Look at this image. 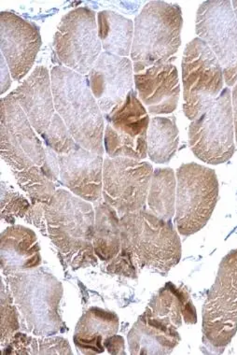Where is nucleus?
<instances>
[{
	"instance_id": "nucleus-5",
	"label": "nucleus",
	"mask_w": 237,
	"mask_h": 355,
	"mask_svg": "<svg viewBox=\"0 0 237 355\" xmlns=\"http://www.w3.org/2000/svg\"><path fill=\"white\" fill-rule=\"evenodd\" d=\"M131 58L134 73L171 60L182 44V9L177 4L150 1L134 19Z\"/></svg>"
},
{
	"instance_id": "nucleus-10",
	"label": "nucleus",
	"mask_w": 237,
	"mask_h": 355,
	"mask_svg": "<svg viewBox=\"0 0 237 355\" xmlns=\"http://www.w3.org/2000/svg\"><path fill=\"white\" fill-rule=\"evenodd\" d=\"M188 144L195 157L209 165H220L233 157L236 145L230 89L223 88L214 104L191 123Z\"/></svg>"
},
{
	"instance_id": "nucleus-34",
	"label": "nucleus",
	"mask_w": 237,
	"mask_h": 355,
	"mask_svg": "<svg viewBox=\"0 0 237 355\" xmlns=\"http://www.w3.org/2000/svg\"><path fill=\"white\" fill-rule=\"evenodd\" d=\"M105 348L110 354H125V340L121 336H112L105 341Z\"/></svg>"
},
{
	"instance_id": "nucleus-22",
	"label": "nucleus",
	"mask_w": 237,
	"mask_h": 355,
	"mask_svg": "<svg viewBox=\"0 0 237 355\" xmlns=\"http://www.w3.org/2000/svg\"><path fill=\"white\" fill-rule=\"evenodd\" d=\"M119 317L112 311L93 306L80 317L73 340L80 354H99L105 351L107 338L117 334Z\"/></svg>"
},
{
	"instance_id": "nucleus-30",
	"label": "nucleus",
	"mask_w": 237,
	"mask_h": 355,
	"mask_svg": "<svg viewBox=\"0 0 237 355\" xmlns=\"http://www.w3.org/2000/svg\"><path fill=\"white\" fill-rule=\"evenodd\" d=\"M40 137L44 141L45 146L50 148L58 155H67L77 145L66 123L58 112L53 117L49 128Z\"/></svg>"
},
{
	"instance_id": "nucleus-20",
	"label": "nucleus",
	"mask_w": 237,
	"mask_h": 355,
	"mask_svg": "<svg viewBox=\"0 0 237 355\" xmlns=\"http://www.w3.org/2000/svg\"><path fill=\"white\" fill-rule=\"evenodd\" d=\"M142 318L163 329L177 331L182 322L195 324L198 314L188 292L168 282L150 300Z\"/></svg>"
},
{
	"instance_id": "nucleus-19",
	"label": "nucleus",
	"mask_w": 237,
	"mask_h": 355,
	"mask_svg": "<svg viewBox=\"0 0 237 355\" xmlns=\"http://www.w3.org/2000/svg\"><path fill=\"white\" fill-rule=\"evenodd\" d=\"M40 136L51 125L56 114L52 80L47 68L36 67L30 75L12 92Z\"/></svg>"
},
{
	"instance_id": "nucleus-12",
	"label": "nucleus",
	"mask_w": 237,
	"mask_h": 355,
	"mask_svg": "<svg viewBox=\"0 0 237 355\" xmlns=\"http://www.w3.org/2000/svg\"><path fill=\"white\" fill-rule=\"evenodd\" d=\"M150 164L126 157H107L103 166V199L119 216L146 208L153 174Z\"/></svg>"
},
{
	"instance_id": "nucleus-6",
	"label": "nucleus",
	"mask_w": 237,
	"mask_h": 355,
	"mask_svg": "<svg viewBox=\"0 0 237 355\" xmlns=\"http://www.w3.org/2000/svg\"><path fill=\"white\" fill-rule=\"evenodd\" d=\"M219 198L216 172L196 163L183 164L177 171L175 223L182 236L198 233L209 222Z\"/></svg>"
},
{
	"instance_id": "nucleus-3",
	"label": "nucleus",
	"mask_w": 237,
	"mask_h": 355,
	"mask_svg": "<svg viewBox=\"0 0 237 355\" xmlns=\"http://www.w3.org/2000/svg\"><path fill=\"white\" fill-rule=\"evenodd\" d=\"M4 277L17 306L21 329L36 337L63 332V285L56 277L42 268Z\"/></svg>"
},
{
	"instance_id": "nucleus-7",
	"label": "nucleus",
	"mask_w": 237,
	"mask_h": 355,
	"mask_svg": "<svg viewBox=\"0 0 237 355\" xmlns=\"http://www.w3.org/2000/svg\"><path fill=\"white\" fill-rule=\"evenodd\" d=\"M182 68L183 112L193 122L204 114L222 92L223 69L216 55L200 37L188 43Z\"/></svg>"
},
{
	"instance_id": "nucleus-15",
	"label": "nucleus",
	"mask_w": 237,
	"mask_h": 355,
	"mask_svg": "<svg viewBox=\"0 0 237 355\" xmlns=\"http://www.w3.org/2000/svg\"><path fill=\"white\" fill-rule=\"evenodd\" d=\"M0 106L1 157H13L26 153L33 158L40 168L55 174L48 161L46 147L43 146L42 141L37 138L30 121L13 94L10 93L2 98Z\"/></svg>"
},
{
	"instance_id": "nucleus-37",
	"label": "nucleus",
	"mask_w": 237,
	"mask_h": 355,
	"mask_svg": "<svg viewBox=\"0 0 237 355\" xmlns=\"http://www.w3.org/2000/svg\"><path fill=\"white\" fill-rule=\"evenodd\" d=\"M231 5H233L234 15H236L237 21V0H234V1L231 2Z\"/></svg>"
},
{
	"instance_id": "nucleus-24",
	"label": "nucleus",
	"mask_w": 237,
	"mask_h": 355,
	"mask_svg": "<svg viewBox=\"0 0 237 355\" xmlns=\"http://www.w3.org/2000/svg\"><path fill=\"white\" fill-rule=\"evenodd\" d=\"M134 24L130 19L109 10L98 13V37L105 52L128 58L131 55Z\"/></svg>"
},
{
	"instance_id": "nucleus-11",
	"label": "nucleus",
	"mask_w": 237,
	"mask_h": 355,
	"mask_svg": "<svg viewBox=\"0 0 237 355\" xmlns=\"http://www.w3.org/2000/svg\"><path fill=\"white\" fill-rule=\"evenodd\" d=\"M104 148L109 157L139 161L147 157L150 120L136 90L133 89L125 101L109 114H104Z\"/></svg>"
},
{
	"instance_id": "nucleus-2",
	"label": "nucleus",
	"mask_w": 237,
	"mask_h": 355,
	"mask_svg": "<svg viewBox=\"0 0 237 355\" xmlns=\"http://www.w3.org/2000/svg\"><path fill=\"white\" fill-rule=\"evenodd\" d=\"M56 112L80 146L104 155L105 119L91 93L88 76L64 66L51 72Z\"/></svg>"
},
{
	"instance_id": "nucleus-28",
	"label": "nucleus",
	"mask_w": 237,
	"mask_h": 355,
	"mask_svg": "<svg viewBox=\"0 0 237 355\" xmlns=\"http://www.w3.org/2000/svg\"><path fill=\"white\" fill-rule=\"evenodd\" d=\"M0 311H1V338L0 344L1 349L4 348L13 336L18 332L21 328L20 316L17 306L13 300L12 293L8 285H5L4 277H1V294H0Z\"/></svg>"
},
{
	"instance_id": "nucleus-13",
	"label": "nucleus",
	"mask_w": 237,
	"mask_h": 355,
	"mask_svg": "<svg viewBox=\"0 0 237 355\" xmlns=\"http://www.w3.org/2000/svg\"><path fill=\"white\" fill-rule=\"evenodd\" d=\"M196 34L209 45L222 64L226 85L237 83V21L227 0H209L198 8Z\"/></svg>"
},
{
	"instance_id": "nucleus-29",
	"label": "nucleus",
	"mask_w": 237,
	"mask_h": 355,
	"mask_svg": "<svg viewBox=\"0 0 237 355\" xmlns=\"http://www.w3.org/2000/svg\"><path fill=\"white\" fill-rule=\"evenodd\" d=\"M1 220L9 224H15L17 218L25 219L32 204L21 193L13 189L12 185L1 181Z\"/></svg>"
},
{
	"instance_id": "nucleus-9",
	"label": "nucleus",
	"mask_w": 237,
	"mask_h": 355,
	"mask_svg": "<svg viewBox=\"0 0 237 355\" xmlns=\"http://www.w3.org/2000/svg\"><path fill=\"white\" fill-rule=\"evenodd\" d=\"M53 46L64 67L82 75L89 73L102 49L96 12L87 7L67 12L56 29Z\"/></svg>"
},
{
	"instance_id": "nucleus-8",
	"label": "nucleus",
	"mask_w": 237,
	"mask_h": 355,
	"mask_svg": "<svg viewBox=\"0 0 237 355\" xmlns=\"http://www.w3.org/2000/svg\"><path fill=\"white\" fill-rule=\"evenodd\" d=\"M204 340L215 349H225L237 331V248L220 263L216 279L203 306Z\"/></svg>"
},
{
	"instance_id": "nucleus-31",
	"label": "nucleus",
	"mask_w": 237,
	"mask_h": 355,
	"mask_svg": "<svg viewBox=\"0 0 237 355\" xmlns=\"http://www.w3.org/2000/svg\"><path fill=\"white\" fill-rule=\"evenodd\" d=\"M69 340L61 337H39L30 338L29 354H72Z\"/></svg>"
},
{
	"instance_id": "nucleus-26",
	"label": "nucleus",
	"mask_w": 237,
	"mask_h": 355,
	"mask_svg": "<svg viewBox=\"0 0 237 355\" xmlns=\"http://www.w3.org/2000/svg\"><path fill=\"white\" fill-rule=\"evenodd\" d=\"M177 178L172 168L153 171L147 202L149 211L166 222L172 223L176 214Z\"/></svg>"
},
{
	"instance_id": "nucleus-33",
	"label": "nucleus",
	"mask_w": 237,
	"mask_h": 355,
	"mask_svg": "<svg viewBox=\"0 0 237 355\" xmlns=\"http://www.w3.org/2000/svg\"><path fill=\"white\" fill-rule=\"evenodd\" d=\"M45 205L46 204L42 203L32 204L25 220L28 224L36 227L42 232V235L48 236L47 223H46L45 217Z\"/></svg>"
},
{
	"instance_id": "nucleus-21",
	"label": "nucleus",
	"mask_w": 237,
	"mask_h": 355,
	"mask_svg": "<svg viewBox=\"0 0 237 355\" xmlns=\"http://www.w3.org/2000/svg\"><path fill=\"white\" fill-rule=\"evenodd\" d=\"M0 260L3 276L39 268L42 255L36 233L20 225L7 227L0 238Z\"/></svg>"
},
{
	"instance_id": "nucleus-35",
	"label": "nucleus",
	"mask_w": 237,
	"mask_h": 355,
	"mask_svg": "<svg viewBox=\"0 0 237 355\" xmlns=\"http://www.w3.org/2000/svg\"><path fill=\"white\" fill-rule=\"evenodd\" d=\"M1 68H0V71H1V74H0V80H1V95H3L5 92H7L12 85V79H10V74L9 67H8V64L6 60H5L4 56L1 55Z\"/></svg>"
},
{
	"instance_id": "nucleus-27",
	"label": "nucleus",
	"mask_w": 237,
	"mask_h": 355,
	"mask_svg": "<svg viewBox=\"0 0 237 355\" xmlns=\"http://www.w3.org/2000/svg\"><path fill=\"white\" fill-rule=\"evenodd\" d=\"M179 128L176 117H155L148 130V155L157 164H166L173 158L179 147Z\"/></svg>"
},
{
	"instance_id": "nucleus-32",
	"label": "nucleus",
	"mask_w": 237,
	"mask_h": 355,
	"mask_svg": "<svg viewBox=\"0 0 237 355\" xmlns=\"http://www.w3.org/2000/svg\"><path fill=\"white\" fill-rule=\"evenodd\" d=\"M137 263L133 257L125 248H121L117 257L109 261L107 266V272L115 275L125 276L128 278L137 279Z\"/></svg>"
},
{
	"instance_id": "nucleus-4",
	"label": "nucleus",
	"mask_w": 237,
	"mask_h": 355,
	"mask_svg": "<svg viewBox=\"0 0 237 355\" xmlns=\"http://www.w3.org/2000/svg\"><path fill=\"white\" fill-rule=\"evenodd\" d=\"M121 242L137 268L168 274L182 258V241L172 223L147 208L120 217Z\"/></svg>"
},
{
	"instance_id": "nucleus-36",
	"label": "nucleus",
	"mask_w": 237,
	"mask_h": 355,
	"mask_svg": "<svg viewBox=\"0 0 237 355\" xmlns=\"http://www.w3.org/2000/svg\"><path fill=\"white\" fill-rule=\"evenodd\" d=\"M231 107H233L234 135H236L237 144V83L234 86L233 93H231Z\"/></svg>"
},
{
	"instance_id": "nucleus-17",
	"label": "nucleus",
	"mask_w": 237,
	"mask_h": 355,
	"mask_svg": "<svg viewBox=\"0 0 237 355\" xmlns=\"http://www.w3.org/2000/svg\"><path fill=\"white\" fill-rule=\"evenodd\" d=\"M58 157L60 184L83 200L94 205L102 202L103 157L77 144L71 152Z\"/></svg>"
},
{
	"instance_id": "nucleus-16",
	"label": "nucleus",
	"mask_w": 237,
	"mask_h": 355,
	"mask_svg": "<svg viewBox=\"0 0 237 355\" xmlns=\"http://www.w3.org/2000/svg\"><path fill=\"white\" fill-rule=\"evenodd\" d=\"M91 93L104 114L122 104L133 90V64L128 58L101 53L88 75Z\"/></svg>"
},
{
	"instance_id": "nucleus-18",
	"label": "nucleus",
	"mask_w": 237,
	"mask_h": 355,
	"mask_svg": "<svg viewBox=\"0 0 237 355\" xmlns=\"http://www.w3.org/2000/svg\"><path fill=\"white\" fill-rule=\"evenodd\" d=\"M137 96L149 114H170L179 101V73L172 60L149 67L134 75Z\"/></svg>"
},
{
	"instance_id": "nucleus-1",
	"label": "nucleus",
	"mask_w": 237,
	"mask_h": 355,
	"mask_svg": "<svg viewBox=\"0 0 237 355\" xmlns=\"http://www.w3.org/2000/svg\"><path fill=\"white\" fill-rule=\"evenodd\" d=\"M48 236L73 270L98 265L94 249L96 212L88 201L58 189L45 205Z\"/></svg>"
},
{
	"instance_id": "nucleus-23",
	"label": "nucleus",
	"mask_w": 237,
	"mask_h": 355,
	"mask_svg": "<svg viewBox=\"0 0 237 355\" xmlns=\"http://www.w3.org/2000/svg\"><path fill=\"white\" fill-rule=\"evenodd\" d=\"M128 340L131 354H170L179 345L180 336L177 331L155 327L139 316Z\"/></svg>"
},
{
	"instance_id": "nucleus-14",
	"label": "nucleus",
	"mask_w": 237,
	"mask_h": 355,
	"mask_svg": "<svg viewBox=\"0 0 237 355\" xmlns=\"http://www.w3.org/2000/svg\"><path fill=\"white\" fill-rule=\"evenodd\" d=\"M42 40L39 26L12 12L0 13V47L12 78L21 80L36 62Z\"/></svg>"
},
{
	"instance_id": "nucleus-25",
	"label": "nucleus",
	"mask_w": 237,
	"mask_h": 355,
	"mask_svg": "<svg viewBox=\"0 0 237 355\" xmlns=\"http://www.w3.org/2000/svg\"><path fill=\"white\" fill-rule=\"evenodd\" d=\"M94 249L96 257L109 263L122 248L121 242L120 216L109 204L102 201L94 208Z\"/></svg>"
}]
</instances>
